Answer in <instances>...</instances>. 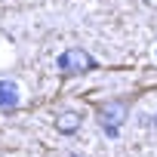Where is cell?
<instances>
[{"mask_svg":"<svg viewBox=\"0 0 157 157\" xmlns=\"http://www.w3.org/2000/svg\"><path fill=\"white\" fill-rule=\"evenodd\" d=\"M96 114H99L102 129L114 139V136L120 132V126L126 123V117H129V99H111V102H102V105H96Z\"/></svg>","mask_w":157,"mask_h":157,"instance_id":"cell-1","label":"cell"},{"mask_svg":"<svg viewBox=\"0 0 157 157\" xmlns=\"http://www.w3.org/2000/svg\"><path fill=\"white\" fill-rule=\"evenodd\" d=\"M56 68H59V74H65V77H77V74L96 71V59H93L86 49H80V46H68V49L59 56Z\"/></svg>","mask_w":157,"mask_h":157,"instance_id":"cell-2","label":"cell"},{"mask_svg":"<svg viewBox=\"0 0 157 157\" xmlns=\"http://www.w3.org/2000/svg\"><path fill=\"white\" fill-rule=\"evenodd\" d=\"M80 126H83V114H80V111H71V108H68V111H59V114H56V129H59L62 136H74Z\"/></svg>","mask_w":157,"mask_h":157,"instance_id":"cell-3","label":"cell"},{"mask_svg":"<svg viewBox=\"0 0 157 157\" xmlns=\"http://www.w3.org/2000/svg\"><path fill=\"white\" fill-rule=\"evenodd\" d=\"M19 86L13 80H0V111H16L19 108Z\"/></svg>","mask_w":157,"mask_h":157,"instance_id":"cell-4","label":"cell"},{"mask_svg":"<svg viewBox=\"0 0 157 157\" xmlns=\"http://www.w3.org/2000/svg\"><path fill=\"white\" fill-rule=\"evenodd\" d=\"M145 3H148V6H157V0H145Z\"/></svg>","mask_w":157,"mask_h":157,"instance_id":"cell-5","label":"cell"}]
</instances>
